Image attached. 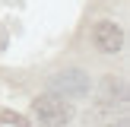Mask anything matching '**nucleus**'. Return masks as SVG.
<instances>
[{"label": "nucleus", "instance_id": "nucleus-1", "mask_svg": "<svg viewBox=\"0 0 130 127\" xmlns=\"http://www.w3.org/2000/svg\"><path fill=\"white\" fill-rule=\"evenodd\" d=\"M32 114L38 118L41 127H67L70 118H73V105L67 102V95L44 92L32 102Z\"/></svg>", "mask_w": 130, "mask_h": 127}, {"label": "nucleus", "instance_id": "nucleus-2", "mask_svg": "<svg viewBox=\"0 0 130 127\" xmlns=\"http://www.w3.org/2000/svg\"><path fill=\"white\" fill-rule=\"evenodd\" d=\"M92 41H95V48L102 54H118L121 44H124V29L118 22H111V19H102L92 29Z\"/></svg>", "mask_w": 130, "mask_h": 127}, {"label": "nucleus", "instance_id": "nucleus-3", "mask_svg": "<svg viewBox=\"0 0 130 127\" xmlns=\"http://www.w3.org/2000/svg\"><path fill=\"white\" fill-rule=\"evenodd\" d=\"M51 92L57 95H86L89 92V76L83 70H60L51 76Z\"/></svg>", "mask_w": 130, "mask_h": 127}]
</instances>
